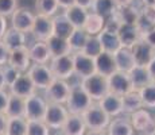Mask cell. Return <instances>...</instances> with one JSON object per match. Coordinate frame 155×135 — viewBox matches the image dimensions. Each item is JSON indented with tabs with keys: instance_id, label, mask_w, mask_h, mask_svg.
Segmentation results:
<instances>
[{
	"instance_id": "cell-50",
	"label": "cell",
	"mask_w": 155,
	"mask_h": 135,
	"mask_svg": "<svg viewBox=\"0 0 155 135\" xmlns=\"http://www.w3.org/2000/svg\"><path fill=\"white\" fill-rule=\"evenodd\" d=\"M57 2H58L59 8H62V10H66V8L76 4V0H57Z\"/></svg>"
},
{
	"instance_id": "cell-9",
	"label": "cell",
	"mask_w": 155,
	"mask_h": 135,
	"mask_svg": "<svg viewBox=\"0 0 155 135\" xmlns=\"http://www.w3.org/2000/svg\"><path fill=\"white\" fill-rule=\"evenodd\" d=\"M28 76L34 81L37 89H46L54 81V74L47 64H32L27 70Z\"/></svg>"
},
{
	"instance_id": "cell-15",
	"label": "cell",
	"mask_w": 155,
	"mask_h": 135,
	"mask_svg": "<svg viewBox=\"0 0 155 135\" xmlns=\"http://www.w3.org/2000/svg\"><path fill=\"white\" fill-rule=\"evenodd\" d=\"M131 49H132L134 58H135V64L139 66H147L155 56V49L142 38Z\"/></svg>"
},
{
	"instance_id": "cell-37",
	"label": "cell",
	"mask_w": 155,
	"mask_h": 135,
	"mask_svg": "<svg viewBox=\"0 0 155 135\" xmlns=\"http://www.w3.org/2000/svg\"><path fill=\"white\" fill-rule=\"evenodd\" d=\"M58 2L57 0H35V10L37 14L46 15V16H54L58 12Z\"/></svg>"
},
{
	"instance_id": "cell-7",
	"label": "cell",
	"mask_w": 155,
	"mask_h": 135,
	"mask_svg": "<svg viewBox=\"0 0 155 135\" xmlns=\"http://www.w3.org/2000/svg\"><path fill=\"white\" fill-rule=\"evenodd\" d=\"M131 123L136 133L142 135H150L155 130V118L147 108H140L136 112L131 113Z\"/></svg>"
},
{
	"instance_id": "cell-44",
	"label": "cell",
	"mask_w": 155,
	"mask_h": 135,
	"mask_svg": "<svg viewBox=\"0 0 155 135\" xmlns=\"http://www.w3.org/2000/svg\"><path fill=\"white\" fill-rule=\"evenodd\" d=\"M8 58H10V49L0 39V66H4L5 64H8Z\"/></svg>"
},
{
	"instance_id": "cell-30",
	"label": "cell",
	"mask_w": 155,
	"mask_h": 135,
	"mask_svg": "<svg viewBox=\"0 0 155 135\" xmlns=\"http://www.w3.org/2000/svg\"><path fill=\"white\" fill-rule=\"evenodd\" d=\"M105 22H107V18L101 16V15L96 14V12H89L88 18H86V22L82 29L85 30L86 32H88L89 35H99L101 31L104 30V27H105Z\"/></svg>"
},
{
	"instance_id": "cell-43",
	"label": "cell",
	"mask_w": 155,
	"mask_h": 135,
	"mask_svg": "<svg viewBox=\"0 0 155 135\" xmlns=\"http://www.w3.org/2000/svg\"><path fill=\"white\" fill-rule=\"evenodd\" d=\"M155 25H153V23L150 22V20L147 19V18L144 16V15L142 14V11H140V14H139V18H138V20H136V27H138V30L140 31V34H146L147 31H150L151 29H153Z\"/></svg>"
},
{
	"instance_id": "cell-58",
	"label": "cell",
	"mask_w": 155,
	"mask_h": 135,
	"mask_svg": "<svg viewBox=\"0 0 155 135\" xmlns=\"http://www.w3.org/2000/svg\"><path fill=\"white\" fill-rule=\"evenodd\" d=\"M59 135H64V134H62V133H61V134H59Z\"/></svg>"
},
{
	"instance_id": "cell-31",
	"label": "cell",
	"mask_w": 155,
	"mask_h": 135,
	"mask_svg": "<svg viewBox=\"0 0 155 135\" xmlns=\"http://www.w3.org/2000/svg\"><path fill=\"white\" fill-rule=\"evenodd\" d=\"M49 50L51 53V57L57 56H65V54H71V47L69 45V41L65 39V38H59L55 35H51L49 39L46 41Z\"/></svg>"
},
{
	"instance_id": "cell-55",
	"label": "cell",
	"mask_w": 155,
	"mask_h": 135,
	"mask_svg": "<svg viewBox=\"0 0 155 135\" xmlns=\"http://www.w3.org/2000/svg\"><path fill=\"white\" fill-rule=\"evenodd\" d=\"M116 5L117 7H121V5H131L134 4V0H115Z\"/></svg>"
},
{
	"instance_id": "cell-53",
	"label": "cell",
	"mask_w": 155,
	"mask_h": 135,
	"mask_svg": "<svg viewBox=\"0 0 155 135\" xmlns=\"http://www.w3.org/2000/svg\"><path fill=\"white\" fill-rule=\"evenodd\" d=\"M85 135H109L107 130H88Z\"/></svg>"
},
{
	"instance_id": "cell-14",
	"label": "cell",
	"mask_w": 155,
	"mask_h": 135,
	"mask_svg": "<svg viewBox=\"0 0 155 135\" xmlns=\"http://www.w3.org/2000/svg\"><path fill=\"white\" fill-rule=\"evenodd\" d=\"M31 34L35 38V41L46 42L53 35V18L37 14L35 15V20H34V26H32V30H31Z\"/></svg>"
},
{
	"instance_id": "cell-17",
	"label": "cell",
	"mask_w": 155,
	"mask_h": 135,
	"mask_svg": "<svg viewBox=\"0 0 155 135\" xmlns=\"http://www.w3.org/2000/svg\"><path fill=\"white\" fill-rule=\"evenodd\" d=\"M107 133L109 135H134L135 130L132 127L130 115H120L111 119V123L107 127Z\"/></svg>"
},
{
	"instance_id": "cell-33",
	"label": "cell",
	"mask_w": 155,
	"mask_h": 135,
	"mask_svg": "<svg viewBox=\"0 0 155 135\" xmlns=\"http://www.w3.org/2000/svg\"><path fill=\"white\" fill-rule=\"evenodd\" d=\"M2 41L4 42L5 46L10 50H14L16 47L26 46V34L19 31V30L14 29V27H8V30L5 31Z\"/></svg>"
},
{
	"instance_id": "cell-57",
	"label": "cell",
	"mask_w": 155,
	"mask_h": 135,
	"mask_svg": "<svg viewBox=\"0 0 155 135\" xmlns=\"http://www.w3.org/2000/svg\"><path fill=\"white\" fill-rule=\"evenodd\" d=\"M150 135H155V130H154V131H153V133H151Z\"/></svg>"
},
{
	"instance_id": "cell-49",
	"label": "cell",
	"mask_w": 155,
	"mask_h": 135,
	"mask_svg": "<svg viewBox=\"0 0 155 135\" xmlns=\"http://www.w3.org/2000/svg\"><path fill=\"white\" fill-rule=\"evenodd\" d=\"M8 30V23H7V18L0 15V39H3L5 31Z\"/></svg>"
},
{
	"instance_id": "cell-42",
	"label": "cell",
	"mask_w": 155,
	"mask_h": 135,
	"mask_svg": "<svg viewBox=\"0 0 155 135\" xmlns=\"http://www.w3.org/2000/svg\"><path fill=\"white\" fill-rule=\"evenodd\" d=\"M19 0H0V15L4 18L11 16L18 8Z\"/></svg>"
},
{
	"instance_id": "cell-56",
	"label": "cell",
	"mask_w": 155,
	"mask_h": 135,
	"mask_svg": "<svg viewBox=\"0 0 155 135\" xmlns=\"http://www.w3.org/2000/svg\"><path fill=\"white\" fill-rule=\"evenodd\" d=\"M142 5H150V4H155V0H139Z\"/></svg>"
},
{
	"instance_id": "cell-6",
	"label": "cell",
	"mask_w": 155,
	"mask_h": 135,
	"mask_svg": "<svg viewBox=\"0 0 155 135\" xmlns=\"http://www.w3.org/2000/svg\"><path fill=\"white\" fill-rule=\"evenodd\" d=\"M69 116V111L65 104L58 103H49L47 104L46 115H45V123L49 126L51 130H59L61 131L64 123L66 122Z\"/></svg>"
},
{
	"instance_id": "cell-25",
	"label": "cell",
	"mask_w": 155,
	"mask_h": 135,
	"mask_svg": "<svg viewBox=\"0 0 155 135\" xmlns=\"http://www.w3.org/2000/svg\"><path fill=\"white\" fill-rule=\"evenodd\" d=\"M128 76H130V79H131L134 89H138V91L142 89L143 86L154 83L153 79H151V76H150V73H148L147 66H139V65H135V66L128 72Z\"/></svg>"
},
{
	"instance_id": "cell-22",
	"label": "cell",
	"mask_w": 155,
	"mask_h": 135,
	"mask_svg": "<svg viewBox=\"0 0 155 135\" xmlns=\"http://www.w3.org/2000/svg\"><path fill=\"white\" fill-rule=\"evenodd\" d=\"M139 14H140V10H138L134 4L121 5V7H116L115 12L112 14V18H115L121 25H124V23L126 25H136Z\"/></svg>"
},
{
	"instance_id": "cell-38",
	"label": "cell",
	"mask_w": 155,
	"mask_h": 135,
	"mask_svg": "<svg viewBox=\"0 0 155 135\" xmlns=\"http://www.w3.org/2000/svg\"><path fill=\"white\" fill-rule=\"evenodd\" d=\"M142 96L143 107L150 108V110H155V83H151L148 85L143 86L142 89H139Z\"/></svg>"
},
{
	"instance_id": "cell-12",
	"label": "cell",
	"mask_w": 155,
	"mask_h": 135,
	"mask_svg": "<svg viewBox=\"0 0 155 135\" xmlns=\"http://www.w3.org/2000/svg\"><path fill=\"white\" fill-rule=\"evenodd\" d=\"M8 91L11 95L19 96V97L27 99L31 95L37 93V86H35L34 81L28 76V73H22L16 80L8 86Z\"/></svg>"
},
{
	"instance_id": "cell-18",
	"label": "cell",
	"mask_w": 155,
	"mask_h": 135,
	"mask_svg": "<svg viewBox=\"0 0 155 135\" xmlns=\"http://www.w3.org/2000/svg\"><path fill=\"white\" fill-rule=\"evenodd\" d=\"M97 103L111 118L123 115V100H121V96H117L109 92L103 99H100Z\"/></svg>"
},
{
	"instance_id": "cell-21",
	"label": "cell",
	"mask_w": 155,
	"mask_h": 135,
	"mask_svg": "<svg viewBox=\"0 0 155 135\" xmlns=\"http://www.w3.org/2000/svg\"><path fill=\"white\" fill-rule=\"evenodd\" d=\"M28 53L32 64H49L51 59V53L45 41H35L28 47Z\"/></svg>"
},
{
	"instance_id": "cell-10",
	"label": "cell",
	"mask_w": 155,
	"mask_h": 135,
	"mask_svg": "<svg viewBox=\"0 0 155 135\" xmlns=\"http://www.w3.org/2000/svg\"><path fill=\"white\" fill-rule=\"evenodd\" d=\"M108 80V88L111 93H115L117 96H124L130 91H132L134 86L131 83V79L128 73L121 70H116L113 74L107 77Z\"/></svg>"
},
{
	"instance_id": "cell-8",
	"label": "cell",
	"mask_w": 155,
	"mask_h": 135,
	"mask_svg": "<svg viewBox=\"0 0 155 135\" xmlns=\"http://www.w3.org/2000/svg\"><path fill=\"white\" fill-rule=\"evenodd\" d=\"M47 100L42 96L34 93L26 99L25 118L27 120H43L47 110Z\"/></svg>"
},
{
	"instance_id": "cell-54",
	"label": "cell",
	"mask_w": 155,
	"mask_h": 135,
	"mask_svg": "<svg viewBox=\"0 0 155 135\" xmlns=\"http://www.w3.org/2000/svg\"><path fill=\"white\" fill-rule=\"evenodd\" d=\"M5 88H7V83H5L3 69H2V66H0V89H5Z\"/></svg>"
},
{
	"instance_id": "cell-13",
	"label": "cell",
	"mask_w": 155,
	"mask_h": 135,
	"mask_svg": "<svg viewBox=\"0 0 155 135\" xmlns=\"http://www.w3.org/2000/svg\"><path fill=\"white\" fill-rule=\"evenodd\" d=\"M34 20L35 15L31 11L25 7H18L15 12L11 15V27L27 34V32H31Z\"/></svg>"
},
{
	"instance_id": "cell-34",
	"label": "cell",
	"mask_w": 155,
	"mask_h": 135,
	"mask_svg": "<svg viewBox=\"0 0 155 135\" xmlns=\"http://www.w3.org/2000/svg\"><path fill=\"white\" fill-rule=\"evenodd\" d=\"M27 123L26 118H8L5 135H27Z\"/></svg>"
},
{
	"instance_id": "cell-51",
	"label": "cell",
	"mask_w": 155,
	"mask_h": 135,
	"mask_svg": "<svg viewBox=\"0 0 155 135\" xmlns=\"http://www.w3.org/2000/svg\"><path fill=\"white\" fill-rule=\"evenodd\" d=\"M76 4L80 7H84L86 10H91L92 4H93V0H76Z\"/></svg>"
},
{
	"instance_id": "cell-27",
	"label": "cell",
	"mask_w": 155,
	"mask_h": 135,
	"mask_svg": "<svg viewBox=\"0 0 155 135\" xmlns=\"http://www.w3.org/2000/svg\"><path fill=\"white\" fill-rule=\"evenodd\" d=\"M97 38H99V41L101 43L103 52H108V53L115 54L120 47H123L117 32H112V31H108V30L104 29L103 31L97 35Z\"/></svg>"
},
{
	"instance_id": "cell-32",
	"label": "cell",
	"mask_w": 155,
	"mask_h": 135,
	"mask_svg": "<svg viewBox=\"0 0 155 135\" xmlns=\"http://www.w3.org/2000/svg\"><path fill=\"white\" fill-rule=\"evenodd\" d=\"M25 111H26V99L15 95H10L7 110L4 112L5 116L7 118H25Z\"/></svg>"
},
{
	"instance_id": "cell-46",
	"label": "cell",
	"mask_w": 155,
	"mask_h": 135,
	"mask_svg": "<svg viewBox=\"0 0 155 135\" xmlns=\"http://www.w3.org/2000/svg\"><path fill=\"white\" fill-rule=\"evenodd\" d=\"M10 91L7 89H0V112L4 113L8 106V100H10Z\"/></svg>"
},
{
	"instance_id": "cell-28",
	"label": "cell",
	"mask_w": 155,
	"mask_h": 135,
	"mask_svg": "<svg viewBox=\"0 0 155 135\" xmlns=\"http://www.w3.org/2000/svg\"><path fill=\"white\" fill-rule=\"evenodd\" d=\"M64 15L68 18V20H69L76 29H82L86 22V18H88V15H89V10L74 4V5H71V7L66 8V10H64Z\"/></svg>"
},
{
	"instance_id": "cell-47",
	"label": "cell",
	"mask_w": 155,
	"mask_h": 135,
	"mask_svg": "<svg viewBox=\"0 0 155 135\" xmlns=\"http://www.w3.org/2000/svg\"><path fill=\"white\" fill-rule=\"evenodd\" d=\"M142 39H144L148 45H151V46L155 49V26L150 30V31H147L146 34L142 35Z\"/></svg>"
},
{
	"instance_id": "cell-23",
	"label": "cell",
	"mask_w": 155,
	"mask_h": 135,
	"mask_svg": "<svg viewBox=\"0 0 155 135\" xmlns=\"http://www.w3.org/2000/svg\"><path fill=\"white\" fill-rule=\"evenodd\" d=\"M117 35L120 38L121 46H124V47H132L142 38V34L138 30L136 25H126V23L120 25Z\"/></svg>"
},
{
	"instance_id": "cell-48",
	"label": "cell",
	"mask_w": 155,
	"mask_h": 135,
	"mask_svg": "<svg viewBox=\"0 0 155 135\" xmlns=\"http://www.w3.org/2000/svg\"><path fill=\"white\" fill-rule=\"evenodd\" d=\"M7 122H8V118L5 116V113L0 112V135L5 134V130H7Z\"/></svg>"
},
{
	"instance_id": "cell-16",
	"label": "cell",
	"mask_w": 155,
	"mask_h": 135,
	"mask_svg": "<svg viewBox=\"0 0 155 135\" xmlns=\"http://www.w3.org/2000/svg\"><path fill=\"white\" fill-rule=\"evenodd\" d=\"M8 64L15 66L16 69H19L22 73H26L30 69V66L32 65V61H31V58H30L28 47L22 46V47H16V49H14V50H10Z\"/></svg>"
},
{
	"instance_id": "cell-45",
	"label": "cell",
	"mask_w": 155,
	"mask_h": 135,
	"mask_svg": "<svg viewBox=\"0 0 155 135\" xmlns=\"http://www.w3.org/2000/svg\"><path fill=\"white\" fill-rule=\"evenodd\" d=\"M142 14L150 20L153 25H155V4H150V5H143L142 8Z\"/></svg>"
},
{
	"instance_id": "cell-41",
	"label": "cell",
	"mask_w": 155,
	"mask_h": 135,
	"mask_svg": "<svg viewBox=\"0 0 155 135\" xmlns=\"http://www.w3.org/2000/svg\"><path fill=\"white\" fill-rule=\"evenodd\" d=\"M2 69H3V73H4L5 83H7V88L20 76V74H22V72H20L19 69H16L15 66H12V65H10V64H5L4 66H2Z\"/></svg>"
},
{
	"instance_id": "cell-3",
	"label": "cell",
	"mask_w": 155,
	"mask_h": 135,
	"mask_svg": "<svg viewBox=\"0 0 155 135\" xmlns=\"http://www.w3.org/2000/svg\"><path fill=\"white\" fill-rule=\"evenodd\" d=\"M80 84L82 85V88L85 89L86 93L91 96V99L93 101H99L107 93H109L108 80H107V77L101 76L99 73H94L92 76L81 79Z\"/></svg>"
},
{
	"instance_id": "cell-36",
	"label": "cell",
	"mask_w": 155,
	"mask_h": 135,
	"mask_svg": "<svg viewBox=\"0 0 155 135\" xmlns=\"http://www.w3.org/2000/svg\"><path fill=\"white\" fill-rule=\"evenodd\" d=\"M91 37V35L88 34V32L85 31L84 29H74L73 34L69 37V45L71 47V52H82V49H84L86 41H88V38Z\"/></svg>"
},
{
	"instance_id": "cell-52",
	"label": "cell",
	"mask_w": 155,
	"mask_h": 135,
	"mask_svg": "<svg viewBox=\"0 0 155 135\" xmlns=\"http://www.w3.org/2000/svg\"><path fill=\"white\" fill-rule=\"evenodd\" d=\"M147 69H148V73H150L151 79H153V81L155 83V56H154V58L150 61V64L147 65Z\"/></svg>"
},
{
	"instance_id": "cell-39",
	"label": "cell",
	"mask_w": 155,
	"mask_h": 135,
	"mask_svg": "<svg viewBox=\"0 0 155 135\" xmlns=\"http://www.w3.org/2000/svg\"><path fill=\"white\" fill-rule=\"evenodd\" d=\"M82 53L89 57H93V58H96L100 53H103V47H101V43H100L99 38H97V35L96 37L92 35V37L88 38L84 49H82Z\"/></svg>"
},
{
	"instance_id": "cell-4",
	"label": "cell",
	"mask_w": 155,
	"mask_h": 135,
	"mask_svg": "<svg viewBox=\"0 0 155 135\" xmlns=\"http://www.w3.org/2000/svg\"><path fill=\"white\" fill-rule=\"evenodd\" d=\"M49 66L51 69L55 79L68 80L71 76H74V64H73V56L71 54L51 57V59L49 62Z\"/></svg>"
},
{
	"instance_id": "cell-1",
	"label": "cell",
	"mask_w": 155,
	"mask_h": 135,
	"mask_svg": "<svg viewBox=\"0 0 155 135\" xmlns=\"http://www.w3.org/2000/svg\"><path fill=\"white\" fill-rule=\"evenodd\" d=\"M92 104H93V100L91 99V96L86 93V91L82 88L81 84L71 85L69 97H68L66 103H65L69 113L82 115Z\"/></svg>"
},
{
	"instance_id": "cell-24",
	"label": "cell",
	"mask_w": 155,
	"mask_h": 135,
	"mask_svg": "<svg viewBox=\"0 0 155 135\" xmlns=\"http://www.w3.org/2000/svg\"><path fill=\"white\" fill-rule=\"evenodd\" d=\"M74 29L76 27L68 20V18L64 14L54 15L53 16V35L69 39V37L73 34Z\"/></svg>"
},
{
	"instance_id": "cell-40",
	"label": "cell",
	"mask_w": 155,
	"mask_h": 135,
	"mask_svg": "<svg viewBox=\"0 0 155 135\" xmlns=\"http://www.w3.org/2000/svg\"><path fill=\"white\" fill-rule=\"evenodd\" d=\"M50 130L45 120H28L27 123V135H50Z\"/></svg>"
},
{
	"instance_id": "cell-35",
	"label": "cell",
	"mask_w": 155,
	"mask_h": 135,
	"mask_svg": "<svg viewBox=\"0 0 155 135\" xmlns=\"http://www.w3.org/2000/svg\"><path fill=\"white\" fill-rule=\"evenodd\" d=\"M116 7L117 5H116L115 0H93L91 10L92 12H96L104 18H109L115 12Z\"/></svg>"
},
{
	"instance_id": "cell-26",
	"label": "cell",
	"mask_w": 155,
	"mask_h": 135,
	"mask_svg": "<svg viewBox=\"0 0 155 135\" xmlns=\"http://www.w3.org/2000/svg\"><path fill=\"white\" fill-rule=\"evenodd\" d=\"M113 56H115V61H116L117 70L128 73V72L136 65L135 58H134V54H132V49H131V47H124V46L120 47Z\"/></svg>"
},
{
	"instance_id": "cell-11",
	"label": "cell",
	"mask_w": 155,
	"mask_h": 135,
	"mask_svg": "<svg viewBox=\"0 0 155 135\" xmlns=\"http://www.w3.org/2000/svg\"><path fill=\"white\" fill-rule=\"evenodd\" d=\"M73 56V64H74V74L80 79H85L88 76L96 73V64L94 58L84 54L82 52H74Z\"/></svg>"
},
{
	"instance_id": "cell-29",
	"label": "cell",
	"mask_w": 155,
	"mask_h": 135,
	"mask_svg": "<svg viewBox=\"0 0 155 135\" xmlns=\"http://www.w3.org/2000/svg\"><path fill=\"white\" fill-rule=\"evenodd\" d=\"M121 100H123V113L126 115H131L140 108H144L140 92L138 89H132L124 96H121Z\"/></svg>"
},
{
	"instance_id": "cell-20",
	"label": "cell",
	"mask_w": 155,
	"mask_h": 135,
	"mask_svg": "<svg viewBox=\"0 0 155 135\" xmlns=\"http://www.w3.org/2000/svg\"><path fill=\"white\" fill-rule=\"evenodd\" d=\"M88 128L81 115L69 113L66 122L64 123L61 128V133L64 135H85Z\"/></svg>"
},
{
	"instance_id": "cell-2",
	"label": "cell",
	"mask_w": 155,
	"mask_h": 135,
	"mask_svg": "<svg viewBox=\"0 0 155 135\" xmlns=\"http://www.w3.org/2000/svg\"><path fill=\"white\" fill-rule=\"evenodd\" d=\"M82 119H84L86 128L88 130H107L108 124L111 123V116L103 110L99 103H94L92 104L88 110L82 113Z\"/></svg>"
},
{
	"instance_id": "cell-5",
	"label": "cell",
	"mask_w": 155,
	"mask_h": 135,
	"mask_svg": "<svg viewBox=\"0 0 155 135\" xmlns=\"http://www.w3.org/2000/svg\"><path fill=\"white\" fill-rule=\"evenodd\" d=\"M70 88L71 85H69L66 80L54 79V81L45 89V99L47 100V103L65 104L69 97Z\"/></svg>"
},
{
	"instance_id": "cell-59",
	"label": "cell",
	"mask_w": 155,
	"mask_h": 135,
	"mask_svg": "<svg viewBox=\"0 0 155 135\" xmlns=\"http://www.w3.org/2000/svg\"><path fill=\"white\" fill-rule=\"evenodd\" d=\"M4 135H5V134H4Z\"/></svg>"
},
{
	"instance_id": "cell-19",
	"label": "cell",
	"mask_w": 155,
	"mask_h": 135,
	"mask_svg": "<svg viewBox=\"0 0 155 135\" xmlns=\"http://www.w3.org/2000/svg\"><path fill=\"white\" fill-rule=\"evenodd\" d=\"M94 64H96V73L101 74L104 77H108L113 74L117 70L115 61V56L112 53L103 52L94 58Z\"/></svg>"
}]
</instances>
